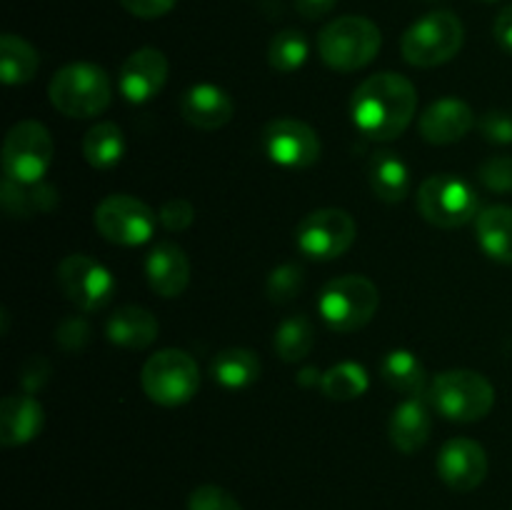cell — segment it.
<instances>
[{"label":"cell","mask_w":512,"mask_h":510,"mask_svg":"<svg viewBox=\"0 0 512 510\" xmlns=\"http://www.w3.org/2000/svg\"><path fill=\"white\" fill-rule=\"evenodd\" d=\"M40 68V55L28 40L5 33L0 38V78L5 85H25L35 78Z\"/></svg>","instance_id":"cell-27"},{"label":"cell","mask_w":512,"mask_h":510,"mask_svg":"<svg viewBox=\"0 0 512 510\" xmlns=\"http://www.w3.org/2000/svg\"><path fill=\"white\" fill-rule=\"evenodd\" d=\"M175 3H178V0H120V5H123L130 15L143 20H153L170 13V10L175 8Z\"/></svg>","instance_id":"cell-38"},{"label":"cell","mask_w":512,"mask_h":510,"mask_svg":"<svg viewBox=\"0 0 512 510\" xmlns=\"http://www.w3.org/2000/svg\"><path fill=\"white\" fill-rule=\"evenodd\" d=\"M45 423V410L30 393L5 395L0 403V443L18 448L38 438Z\"/></svg>","instance_id":"cell-19"},{"label":"cell","mask_w":512,"mask_h":510,"mask_svg":"<svg viewBox=\"0 0 512 510\" xmlns=\"http://www.w3.org/2000/svg\"><path fill=\"white\" fill-rule=\"evenodd\" d=\"M370 388V375L368 370L360 363H353V360H345V363L333 365L330 370L323 373V383H320V390H323L325 398L330 400H355L363 398Z\"/></svg>","instance_id":"cell-30"},{"label":"cell","mask_w":512,"mask_h":510,"mask_svg":"<svg viewBox=\"0 0 512 510\" xmlns=\"http://www.w3.org/2000/svg\"><path fill=\"white\" fill-rule=\"evenodd\" d=\"M55 143L50 130L38 120H20L8 130L3 143V173L18 183H40L53 163Z\"/></svg>","instance_id":"cell-9"},{"label":"cell","mask_w":512,"mask_h":510,"mask_svg":"<svg viewBox=\"0 0 512 510\" xmlns=\"http://www.w3.org/2000/svg\"><path fill=\"white\" fill-rule=\"evenodd\" d=\"M438 475L455 493H470L488 475V453L473 438H450L438 453Z\"/></svg>","instance_id":"cell-14"},{"label":"cell","mask_w":512,"mask_h":510,"mask_svg":"<svg viewBox=\"0 0 512 510\" xmlns=\"http://www.w3.org/2000/svg\"><path fill=\"white\" fill-rule=\"evenodd\" d=\"M485 3H495V0H485Z\"/></svg>","instance_id":"cell-42"},{"label":"cell","mask_w":512,"mask_h":510,"mask_svg":"<svg viewBox=\"0 0 512 510\" xmlns=\"http://www.w3.org/2000/svg\"><path fill=\"white\" fill-rule=\"evenodd\" d=\"M305 283V270L295 263H283L268 275V283H265V293L268 300L275 305H285L290 300H295V295L303 290Z\"/></svg>","instance_id":"cell-32"},{"label":"cell","mask_w":512,"mask_h":510,"mask_svg":"<svg viewBox=\"0 0 512 510\" xmlns=\"http://www.w3.org/2000/svg\"><path fill=\"white\" fill-rule=\"evenodd\" d=\"M430 433H433V418H430V408L423 398H405L395 405L393 415H390L388 435L390 443L400 453H418L428 443Z\"/></svg>","instance_id":"cell-20"},{"label":"cell","mask_w":512,"mask_h":510,"mask_svg":"<svg viewBox=\"0 0 512 510\" xmlns=\"http://www.w3.org/2000/svg\"><path fill=\"white\" fill-rule=\"evenodd\" d=\"M310 55V45L300 30H280L268 45V63L278 73H295L303 68Z\"/></svg>","instance_id":"cell-31"},{"label":"cell","mask_w":512,"mask_h":510,"mask_svg":"<svg viewBox=\"0 0 512 510\" xmlns=\"http://www.w3.org/2000/svg\"><path fill=\"white\" fill-rule=\"evenodd\" d=\"M260 358L248 348H228L218 353L210 365L215 383L223 385L228 390H243L250 388L255 380L260 378Z\"/></svg>","instance_id":"cell-26"},{"label":"cell","mask_w":512,"mask_h":510,"mask_svg":"<svg viewBox=\"0 0 512 510\" xmlns=\"http://www.w3.org/2000/svg\"><path fill=\"white\" fill-rule=\"evenodd\" d=\"M145 278L160 298H178L190 283V260L175 243H158L145 258Z\"/></svg>","instance_id":"cell-18"},{"label":"cell","mask_w":512,"mask_h":510,"mask_svg":"<svg viewBox=\"0 0 512 510\" xmlns=\"http://www.w3.org/2000/svg\"><path fill=\"white\" fill-rule=\"evenodd\" d=\"M5 213L13 218H33L38 213H50L58 205V190L48 183H18V180L3 178L0 190Z\"/></svg>","instance_id":"cell-23"},{"label":"cell","mask_w":512,"mask_h":510,"mask_svg":"<svg viewBox=\"0 0 512 510\" xmlns=\"http://www.w3.org/2000/svg\"><path fill=\"white\" fill-rule=\"evenodd\" d=\"M420 135L430 145H450L463 140L475 128V113L458 98H440L420 115Z\"/></svg>","instance_id":"cell-17"},{"label":"cell","mask_w":512,"mask_h":510,"mask_svg":"<svg viewBox=\"0 0 512 510\" xmlns=\"http://www.w3.org/2000/svg\"><path fill=\"white\" fill-rule=\"evenodd\" d=\"M260 145L275 165L288 170L310 168L318 163L323 150L318 133L308 123L295 118L270 120L260 133Z\"/></svg>","instance_id":"cell-13"},{"label":"cell","mask_w":512,"mask_h":510,"mask_svg":"<svg viewBox=\"0 0 512 510\" xmlns=\"http://www.w3.org/2000/svg\"><path fill=\"white\" fill-rule=\"evenodd\" d=\"M140 385L153 403L175 408L193 400L198 393L200 368L185 350L165 348L145 360Z\"/></svg>","instance_id":"cell-8"},{"label":"cell","mask_w":512,"mask_h":510,"mask_svg":"<svg viewBox=\"0 0 512 510\" xmlns=\"http://www.w3.org/2000/svg\"><path fill=\"white\" fill-rule=\"evenodd\" d=\"M58 285L65 298L83 313H98L115 295L113 273L85 253H73L60 260Z\"/></svg>","instance_id":"cell-12"},{"label":"cell","mask_w":512,"mask_h":510,"mask_svg":"<svg viewBox=\"0 0 512 510\" xmlns=\"http://www.w3.org/2000/svg\"><path fill=\"white\" fill-rule=\"evenodd\" d=\"M418 110L415 85L400 73H375L355 88L350 115L355 128L373 140H395Z\"/></svg>","instance_id":"cell-1"},{"label":"cell","mask_w":512,"mask_h":510,"mask_svg":"<svg viewBox=\"0 0 512 510\" xmlns=\"http://www.w3.org/2000/svg\"><path fill=\"white\" fill-rule=\"evenodd\" d=\"M180 115L188 125L198 130H220L233 120L235 103L220 85L198 83L188 88L180 98Z\"/></svg>","instance_id":"cell-16"},{"label":"cell","mask_w":512,"mask_h":510,"mask_svg":"<svg viewBox=\"0 0 512 510\" xmlns=\"http://www.w3.org/2000/svg\"><path fill=\"white\" fill-rule=\"evenodd\" d=\"M465 40V28L460 18L450 10H433L415 20L400 40L405 63L413 68H438L460 53Z\"/></svg>","instance_id":"cell-5"},{"label":"cell","mask_w":512,"mask_h":510,"mask_svg":"<svg viewBox=\"0 0 512 510\" xmlns=\"http://www.w3.org/2000/svg\"><path fill=\"white\" fill-rule=\"evenodd\" d=\"M50 103L68 118H95L113 100L108 73L95 63H70L48 85Z\"/></svg>","instance_id":"cell-3"},{"label":"cell","mask_w":512,"mask_h":510,"mask_svg":"<svg viewBox=\"0 0 512 510\" xmlns=\"http://www.w3.org/2000/svg\"><path fill=\"white\" fill-rule=\"evenodd\" d=\"M355 220L348 210L320 208L305 215L295 230L300 253L313 260H335L348 253L355 243Z\"/></svg>","instance_id":"cell-11"},{"label":"cell","mask_w":512,"mask_h":510,"mask_svg":"<svg viewBox=\"0 0 512 510\" xmlns=\"http://www.w3.org/2000/svg\"><path fill=\"white\" fill-rule=\"evenodd\" d=\"M478 180L493 193H512V158L495 155L478 168Z\"/></svg>","instance_id":"cell-33"},{"label":"cell","mask_w":512,"mask_h":510,"mask_svg":"<svg viewBox=\"0 0 512 510\" xmlns=\"http://www.w3.org/2000/svg\"><path fill=\"white\" fill-rule=\"evenodd\" d=\"M368 178L373 193L385 203H400L410 193L408 165H405L403 158H398V153H390V150L373 155Z\"/></svg>","instance_id":"cell-25"},{"label":"cell","mask_w":512,"mask_h":510,"mask_svg":"<svg viewBox=\"0 0 512 510\" xmlns=\"http://www.w3.org/2000/svg\"><path fill=\"white\" fill-rule=\"evenodd\" d=\"M105 335L113 345L128 350H143L158 338V318L140 305H123L113 310L105 323Z\"/></svg>","instance_id":"cell-21"},{"label":"cell","mask_w":512,"mask_h":510,"mask_svg":"<svg viewBox=\"0 0 512 510\" xmlns=\"http://www.w3.org/2000/svg\"><path fill=\"white\" fill-rule=\"evenodd\" d=\"M380 293L363 275H340L325 283L318 298V313L335 333H355L375 318Z\"/></svg>","instance_id":"cell-4"},{"label":"cell","mask_w":512,"mask_h":510,"mask_svg":"<svg viewBox=\"0 0 512 510\" xmlns=\"http://www.w3.org/2000/svg\"><path fill=\"white\" fill-rule=\"evenodd\" d=\"M168 58L158 48H138L120 65L118 85L125 100L140 105L153 100L168 80Z\"/></svg>","instance_id":"cell-15"},{"label":"cell","mask_w":512,"mask_h":510,"mask_svg":"<svg viewBox=\"0 0 512 510\" xmlns=\"http://www.w3.org/2000/svg\"><path fill=\"white\" fill-rule=\"evenodd\" d=\"M383 45V33L363 15H343L325 25L318 35V53L328 68L353 73L375 60Z\"/></svg>","instance_id":"cell-2"},{"label":"cell","mask_w":512,"mask_h":510,"mask_svg":"<svg viewBox=\"0 0 512 510\" xmlns=\"http://www.w3.org/2000/svg\"><path fill=\"white\" fill-rule=\"evenodd\" d=\"M335 3H338V0H295V8H298V13L303 15V18L318 20L323 18V15H328L330 10L335 8Z\"/></svg>","instance_id":"cell-41"},{"label":"cell","mask_w":512,"mask_h":510,"mask_svg":"<svg viewBox=\"0 0 512 510\" xmlns=\"http://www.w3.org/2000/svg\"><path fill=\"white\" fill-rule=\"evenodd\" d=\"M188 510H243L238 500L220 485H200L190 493Z\"/></svg>","instance_id":"cell-34"},{"label":"cell","mask_w":512,"mask_h":510,"mask_svg":"<svg viewBox=\"0 0 512 510\" xmlns=\"http://www.w3.org/2000/svg\"><path fill=\"white\" fill-rule=\"evenodd\" d=\"M480 133L485 140L495 145H510L512 143V115L505 110H488L480 118Z\"/></svg>","instance_id":"cell-37"},{"label":"cell","mask_w":512,"mask_h":510,"mask_svg":"<svg viewBox=\"0 0 512 510\" xmlns=\"http://www.w3.org/2000/svg\"><path fill=\"white\" fill-rule=\"evenodd\" d=\"M380 378L393 390L403 393L405 398H423L428 388V375L425 365L415 358L410 350H390L380 360Z\"/></svg>","instance_id":"cell-24"},{"label":"cell","mask_w":512,"mask_h":510,"mask_svg":"<svg viewBox=\"0 0 512 510\" xmlns=\"http://www.w3.org/2000/svg\"><path fill=\"white\" fill-rule=\"evenodd\" d=\"M158 220L163 223L165 230H170V233H180V230L190 228V223L195 220V208L190 205V200L170 198L165 200L163 208L158 210Z\"/></svg>","instance_id":"cell-35"},{"label":"cell","mask_w":512,"mask_h":510,"mask_svg":"<svg viewBox=\"0 0 512 510\" xmlns=\"http://www.w3.org/2000/svg\"><path fill=\"white\" fill-rule=\"evenodd\" d=\"M158 223V213L148 203L128 193L108 195L95 208V228L115 245L133 248V245L148 243Z\"/></svg>","instance_id":"cell-10"},{"label":"cell","mask_w":512,"mask_h":510,"mask_svg":"<svg viewBox=\"0 0 512 510\" xmlns=\"http://www.w3.org/2000/svg\"><path fill=\"white\" fill-rule=\"evenodd\" d=\"M275 353L285 363H300L315 345V328L305 315H290L275 330Z\"/></svg>","instance_id":"cell-29"},{"label":"cell","mask_w":512,"mask_h":510,"mask_svg":"<svg viewBox=\"0 0 512 510\" xmlns=\"http://www.w3.org/2000/svg\"><path fill=\"white\" fill-rule=\"evenodd\" d=\"M475 235L488 258L495 263H512V208L488 205L475 218Z\"/></svg>","instance_id":"cell-22"},{"label":"cell","mask_w":512,"mask_h":510,"mask_svg":"<svg viewBox=\"0 0 512 510\" xmlns=\"http://www.w3.org/2000/svg\"><path fill=\"white\" fill-rule=\"evenodd\" d=\"M55 340L63 350L68 353H75V350H83L90 340V325L88 320L80 318V315H73V318H65L63 323L58 325V333H55Z\"/></svg>","instance_id":"cell-36"},{"label":"cell","mask_w":512,"mask_h":510,"mask_svg":"<svg viewBox=\"0 0 512 510\" xmlns=\"http://www.w3.org/2000/svg\"><path fill=\"white\" fill-rule=\"evenodd\" d=\"M48 375H50L48 360L35 355V358L25 360L23 370H20V383H23V388L28 390V393H35V390L48 380Z\"/></svg>","instance_id":"cell-39"},{"label":"cell","mask_w":512,"mask_h":510,"mask_svg":"<svg viewBox=\"0 0 512 510\" xmlns=\"http://www.w3.org/2000/svg\"><path fill=\"white\" fill-rule=\"evenodd\" d=\"M418 210L435 228L453 230L468 225L480 213V195L465 178L438 173L423 180L418 190Z\"/></svg>","instance_id":"cell-7"},{"label":"cell","mask_w":512,"mask_h":510,"mask_svg":"<svg viewBox=\"0 0 512 510\" xmlns=\"http://www.w3.org/2000/svg\"><path fill=\"white\" fill-rule=\"evenodd\" d=\"M493 35L495 40H498L500 48L512 53V5H505V8L498 13V18H495V25H493Z\"/></svg>","instance_id":"cell-40"},{"label":"cell","mask_w":512,"mask_h":510,"mask_svg":"<svg viewBox=\"0 0 512 510\" xmlns=\"http://www.w3.org/2000/svg\"><path fill=\"white\" fill-rule=\"evenodd\" d=\"M125 153V138L123 130L115 123H98L83 135V158L88 165L98 170H108L120 163Z\"/></svg>","instance_id":"cell-28"},{"label":"cell","mask_w":512,"mask_h":510,"mask_svg":"<svg viewBox=\"0 0 512 510\" xmlns=\"http://www.w3.org/2000/svg\"><path fill=\"white\" fill-rule=\"evenodd\" d=\"M428 395L430 403L455 423L483 420L495 405L493 383L475 370H445L435 375Z\"/></svg>","instance_id":"cell-6"}]
</instances>
